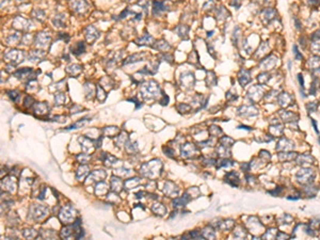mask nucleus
Returning <instances> with one entry per match:
<instances>
[{"mask_svg": "<svg viewBox=\"0 0 320 240\" xmlns=\"http://www.w3.org/2000/svg\"><path fill=\"white\" fill-rule=\"evenodd\" d=\"M162 169V163L159 159H154L148 162H145L140 168V173L144 177H147L150 179H154L160 175Z\"/></svg>", "mask_w": 320, "mask_h": 240, "instance_id": "1", "label": "nucleus"}, {"mask_svg": "<svg viewBox=\"0 0 320 240\" xmlns=\"http://www.w3.org/2000/svg\"><path fill=\"white\" fill-rule=\"evenodd\" d=\"M160 89L159 85L156 81L154 80H150V81H147L143 83L140 88V93L142 95V97L144 99L148 100V99H154L156 97L159 95Z\"/></svg>", "mask_w": 320, "mask_h": 240, "instance_id": "2", "label": "nucleus"}, {"mask_svg": "<svg viewBox=\"0 0 320 240\" xmlns=\"http://www.w3.org/2000/svg\"><path fill=\"white\" fill-rule=\"evenodd\" d=\"M29 216L34 221H41L48 216V208L43 205H32L29 209Z\"/></svg>", "mask_w": 320, "mask_h": 240, "instance_id": "3", "label": "nucleus"}, {"mask_svg": "<svg viewBox=\"0 0 320 240\" xmlns=\"http://www.w3.org/2000/svg\"><path fill=\"white\" fill-rule=\"evenodd\" d=\"M59 219L65 224H69L75 219V209L71 205H66L62 207V209L59 212Z\"/></svg>", "mask_w": 320, "mask_h": 240, "instance_id": "4", "label": "nucleus"}, {"mask_svg": "<svg viewBox=\"0 0 320 240\" xmlns=\"http://www.w3.org/2000/svg\"><path fill=\"white\" fill-rule=\"evenodd\" d=\"M78 141L79 143H80V146H81V151L86 154L92 153L96 148V144H95L96 141L92 140V139H89L82 135V137H79Z\"/></svg>", "mask_w": 320, "mask_h": 240, "instance_id": "5", "label": "nucleus"}, {"mask_svg": "<svg viewBox=\"0 0 320 240\" xmlns=\"http://www.w3.org/2000/svg\"><path fill=\"white\" fill-rule=\"evenodd\" d=\"M23 58H24V54L21 50H13L12 49V50H10L9 52H7L4 54V59L8 62H11L12 65L13 64L16 65V64L21 63L23 61Z\"/></svg>", "mask_w": 320, "mask_h": 240, "instance_id": "6", "label": "nucleus"}, {"mask_svg": "<svg viewBox=\"0 0 320 240\" xmlns=\"http://www.w3.org/2000/svg\"><path fill=\"white\" fill-rule=\"evenodd\" d=\"M31 26H32L31 21L27 18L21 17V16H17L13 21V27L18 29V30H29L31 28Z\"/></svg>", "mask_w": 320, "mask_h": 240, "instance_id": "7", "label": "nucleus"}, {"mask_svg": "<svg viewBox=\"0 0 320 240\" xmlns=\"http://www.w3.org/2000/svg\"><path fill=\"white\" fill-rule=\"evenodd\" d=\"M163 192H164L165 195H168V197H176L178 195L179 189H178V187L176 186L173 181L168 180V181H165L164 188H163Z\"/></svg>", "mask_w": 320, "mask_h": 240, "instance_id": "8", "label": "nucleus"}, {"mask_svg": "<svg viewBox=\"0 0 320 240\" xmlns=\"http://www.w3.org/2000/svg\"><path fill=\"white\" fill-rule=\"evenodd\" d=\"M49 42H50V35H48L45 32H40L36 34L34 43H35V46L40 47V48H45L48 46Z\"/></svg>", "mask_w": 320, "mask_h": 240, "instance_id": "9", "label": "nucleus"}, {"mask_svg": "<svg viewBox=\"0 0 320 240\" xmlns=\"http://www.w3.org/2000/svg\"><path fill=\"white\" fill-rule=\"evenodd\" d=\"M84 35H86V41L89 43H93L99 38V32L95 27L93 26H88L86 29H84Z\"/></svg>", "mask_w": 320, "mask_h": 240, "instance_id": "10", "label": "nucleus"}, {"mask_svg": "<svg viewBox=\"0 0 320 240\" xmlns=\"http://www.w3.org/2000/svg\"><path fill=\"white\" fill-rule=\"evenodd\" d=\"M1 185H2L9 192H11V193L15 192L16 188H17V183H16L15 178L12 176H8V177H5V178H3L2 181H1Z\"/></svg>", "mask_w": 320, "mask_h": 240, "instance_id": "11", "label": "nucleus"}, {"mask_svg": "<svg viewBox=\"0 0 320 240\" xmlns=\"http://www.w3.org/2000/svg\"><path fill=\"white\" fill-rule=\"evenodd\" d=\"M32 111L35 115L43 116L48 112V105H46L45 102H34L32 106Z\"/></svg>", "mask_w": 320, "mask_h": 240, "instance_id": "12", "label": "nucleus"}, {"mask_svg": "<svg viewBox=\"0 0 320 240\" xmlns=\"http://www.w3.org/2000/svg\"><path fill=\"white\" fill-rule=\"evenodd\" d=\"M181 83L183 87L190 88L194 84V75L192 73H183L181 76Z\"/></svg>", "mask_w": 320, "mask_h": 240, "instance_id": "13", "label": "nucleus"}, {"mask_svg": "<svg viewBox=\"0 0 320 240\" xmlns=\"http://www.w3.org/2000/svg\"><path fill=\"white\" fill-rule=\"evenodd\" d=\"M106 177H107L106 171H104V170H95V171H93L90 174L88 179L90 181H97V183H99V181H104V179Z\"/></svg>", "mask_w": 320, "mask_h": 240, "instance_id": "14", "label": "nucleus"}, {"mask_svg": "<svg viewBox=\"0 0 320 240\" xmlns=\"http://www.w3.org/2000/svg\"><path fill=\"white\" fill-rule=\"evenodd\" d=\"M168 10V7L165 5V3L163 1H153V15L158 16L160 15L162 12Z\"/></svg>", "mask_w": 320, "mask_h": 240, "instance_id": "15", "label": "nucleus"}, {"mask_svg": "<svg viewBox=\"0 0 320 240\" xmlns=\"http://www.w3.org/2000/svg\"><path fill=\"white\" fill-rule=\"evenodd\" d=\"M71 7L76 13H83L86 10L88 4L84 0H72Z\"/></svg>", "mask_w": 320, "mask_h": 240, "instance_id": "16", "label": "nucleus"}, {"mask_svg": "<svg viewBox=\"0 0 320 240\" xmlns=\"http://www.w3.org/2000/svg\"><path fill=\"white\" fill-rule=\"evenodd\" d=\"M190 195H189L187 192H185V194H184L183 197H175V199L173 200V206L174 207H181V206H186V204L187 203L190 202Z\"/></svg>", "mask_w": 320, "mask_h": 240, "instance_id": "17", "label": "nucleus"}, {"mask_svg": "<svg viewBox=\"0 0 320 240\" xmlns=\"http://www.w3.org/2000/svg\"><path fill=\"white\" fill-rule=\"evenodd\" d=\"M181 157H185V158H189L195 153V146L193 145L191 143H186L185 145L181 146Z\"/></svg>", "mask_w": 320, "mask_h": 240, "instance_id": "18", "label": "nucleus"}, {"mask_svg": "<svg viewBox=\"0 0 320 240\" xmlns=\"http://www.w3.org/2000/svg\"><path fill=\"white\" fill-rule=\"evenodd\" d=\"M110 186H111V190L114 192H119L122 191V188L124 187V181L122 179L119 178L117 176H113L111 178V183H110Z\"/></svg>", "mask_w": 320, "mask_h": 240, "instance_id": "19", "label": "nucleus"}, {"mask_svg": "<svg viewBox=\"0 0 320 240\" xmlns=\"http://www.w3.org/2000/svg\"><path fill=\"white\" fill-rule=\"evenodd\" d=\"M95 194L97 197H106L108 194V186H107V184H105L104 181L97 183L96 187H95Z\"/></svg>", "mask_w": 320, "mask_h": 240, "instance_id": "20", "label": "nucleus"}, {"mask_svg": "<svg viewBox=\"0 0 320 240\" xmlns=\"http://www.w3.org/2000/svg\"><path fill=\"white\" fill-rule=\"evenodd\" d=\"M86 51V45L83 42H77L75 45H73L71 48V52L75 56H80Z\"/></svg>", "mask_w": 320, "mask_h": 240, "instance_id": "21", "label": "nucleus"}, {"mask_svg": "<svg viewBox=\"0 0 320 240\" xmlns=\"http://www.w3.org/2000/svg\"><path fill=\"white\" fill-rule=\"evenodd\" d=\"M100 159H102V162H104L107 166H113L117 161V159L115 158V157H113L112 155H110V154H108V153H102Z\"/></svg>", "mask_w": 320, "mask_h": 240, "instance_id": "22", "label": "nucleus"}, {"mask_svg": "<svg viewBox=\"0 0 320 240\" xmlns=\"http://www.w3.org/2000/svg\"><path fill=\"white\" fill-rule=\"evenodd\" d=\"M152 210L154 213H156V215L160 216V217H162V216H164L167 212H168V209H167V207L163 206L162 204H160V203H155V204L153 205L152 206Z\"/></svg>", "mask_w": 320, "mask_h": 240, "instance_id": "23", "label": "nucleus"}, {"mask_svg": "<svg viewBox=\"0 0 320 240\" xmlns=\"http://www.w3.org/2000/svg\"><path fill=\"white\" fill-rule=\"evenodd\" d=\"M136 44L138 45H153L154 44V38L153 36H150L148 33H145L142 38L136 40Z\"/></svg>", "mask_w": 320, "mask_h": 240, "instance_id": "24", "label": "nucleus"}, {"mask_svg": "<svg viewBox=\"0 0 320 240\" xmlns=\"http://www.w3.org/2000/svg\"><path fill=\"white\" fill-rule=\"evenodd\" d=\"M140 184H141V178L135 177V178L126 179V180L124 181V187L126 188V189H133V188L139 186Z\"/></svg>", "mask_w": 320, "mask_h": 240, "instance_id": "25", "label": "nucleus"}, {"mask_svg": "<svg viewBox=\"0 0 320 240\" xmlns=\"http://www.w3.org/2000/svg\"><path fill=\"white\" fill-rule=\"evenodd\" d=\"M144 56H145L144 54H132V56L126 58V59L123 61V64H124V65H126V64L136 63V62L143 61V57H144Z\"/></svg>", "mask_w": 320, "mask_h": 240, "instance_id": "26", "label": "nucleus"}, {"mask_svg": "<svg viewBox=\"0 0 320 240\" xmlns=\"http://www.w3.org/2000/svg\"><path fill=\"white\" fill-rule=\"evenodd\" d=\"M127 141H128L127 133H122L121 135H119L117 137H115L114 143H115V145H116L117 147H122V146H124V145H126V144H127Z\"/></svg>", "mask_w": 320, "mask_h": 240, "instance_id": "27", "label": "nucleus"}, {"mask_svg": "<svg viewBox=\"0 0 320 240\" xmlns=\"http://www.w3.org/2000/svg\"><path fill=\"white\" fill-rule=\"evenodd\" d=\"M81 71H82V66L81 65H78V64L69 65V66H67V68H66V72L73 77L78 76V75L81 73Z\"/></svg>", "mask_w": 320, "mask_h": 240, "instance_id": "28", "label": "nucleus"}, {"mask_svg": "<svg viewBox=\"0 0 320 240\" xmlns=\"http://www.w3.org/2000/svg\"><path fill=\"white\" fill-rule=\"evenodd\" d=\"M89 174V166H79L78 170L76 171V178L78 180H81Z\"/></svg>", "mask_w": 320, "mask_h": 240, "instance_id": "29", "label": "nucleus"}, {"mask_svg": "<svg viewBox=\"0 0 320 240\" xmlns=\"http://www.w3.org/2000/svg\"><path fill=\"white\" fill-rule=\"evenodd\" d=\"M174 31H175L176 33L178 34V36H181V38H188L189 28L187 27V26L179 25V26H177V27H176Z\"/></svg>", "mask_w": 320, "mask_h": 240, "instance_id": "30", "label": "nucleus"}, {"mask_svg": "<svg viewBox=\"0 0 320 240\" xmlns=\"http://www.w3.org/2000/svg\"><path fill=\"white\" fill-rule=\"evenodd\" d=\"M102 133H104V135H106V137L112 138V137H115V135L119 133V128L115 127V126L105 127L104 129H102Z\"/></svg>", "mask_w": 320, "mask_h": 240, "instance_id": "31", "label": "nucleus"}, {"mask_svg": "<svg viewBox=\"0 0 320 240\" xmlns=\"http://www.w3.org/2000/svg\"><path fill=\"white\" fill-rule=\"evenodd\" d=\"M43 57H44V52H43V51L33 50V51H30V52H29L28 59H29V61L35 62V61H38L40 59H42Z\"/></svg>", "mask_w": 320, "mask_h": 240, "instance_id": "32", "label": "nucleus"}, {"mask_svg": "<svg viewBox=\"0 0 320 240\" xmlns=\"http://www.w3.org/2000/svg\"><path fill=\"white\" fill-rule=\"evenodd\" d=\"M91 121V119H88V118H83L82 120L78 121V122H76L75 124H73V125L69 126L67 128H65L66 130H72V129H77V128H80L82 127V126H84L88 122H90Z\"/></svg>", "mask_w": 320, "mask_h": 240, "instance_id": "33", "label": "nucleus"}, {"mask_svg": "<svg viewBox=\"0 0 320 240\" xmlns=\"http://www.w3.org/2000/svg\"><path fill=\"white\" fill-rule=\"evenodd\" d=\"M64 19H65V15L64 14H58V15L52 18V23L57 27H65Z\"/></svg>", "mask_w": 320, "mask_h": 240, "instance_id": "34", "label": "nucleus"}, {"mask_svg": "<svg viewBox=\"0 0 320 240\" xmlns=\"http://www.w3.org/2000/svg\"><path fill=\"white\" fill-rule=\"evenodd\" d=\"M32 72V69L31 68H28V67H26V68H23V69H19V71H17V72L14 73V76L17 77L18 79H21V78H25V77H28L29 74Z\"/></svg>", "mask_w": 320, "mask_h": 240, "instance_id": "35", "label": "nucleus"}, {"mask_svg": "<svg viewBox=\"0 0 320 240\" xmlns=\"http://www.w3.org/2000/svg\"><path fill=\"white\" fill-rule=\"evenodd\" d=\"M154 47H155L156 49H158V50H160V51H167V50H169V49H170V45L168 44V42H165V41L157 42V43H155Z\"/></svg>", "mask_w": 320, "mask_h": 240, "instance_id": "36", "label": "nucleus"}, {"mask_svg": "<svg viewBox=\"0 0 320 240\" xmlns=\"http://www.w3.org/2000/svg\"><path fill=\"white\" fill-rule=\"evenodd\" d=\"M65 102V94L64 93H56L55 94V104L57 106L63 105Z\"/></svg>", "mask_w": 320, "mask_h": 240, "instance_id": "37", "label": "nucleus"}, {"mask_svg": "<svg viewBox=\"0 0 320 240\" xmlns=\"http://www.w3.org/2000/svg\"><path fill=\"white\" fill-rule=\"evenodd\" d=\"M96 90H97V99H98L99 102H105V100H106V98H107V94H106V92L104 91V89H102L100 85H97Z\"/></svg>", "mask_w": 320, "mask_h": 240, "instance_id": "38", "label": "nucleus"}, {"mask_svg": "<svg viewBox=\"0 0 320 240\" xmlns=\"http://www.w3.org/2000/svg\"><path fill=\"white\" fill-rule=\"evenodd\" d=\"M32 16L35 17L36 19H38L40 21H43L44 18H45V13H44V11L40 10V9H35V10H33Z\"/></svg>", "mask_w": 320, "mask_h": 240, "instance_id": "39", "label": "nucleus"}, {"mask_svg": "<svg viewBox=\"0 0 320 240\" xmlns=\"http://www.w3.org/2000/svg\"><path fill=\"white\" fill-rule=\"evenodd\" d=\"M76 158H77V160L80 162V163L84 164V163H88V162H89L90 159H91V157L89 156V154L83 153V154H79V155H77Z\"/></svg>", "mask_w": 320, "mask_h": 240, "instance_id": "40", "label": "nucleus"}, {"mask_svg": "<svg viewBox=\"0 0 320 240\" xmlns=\"http://www.w3.org/2000/svg\"><path fill=\"white\" fill-rule=\"evenodd\" d=\"M23 235L25 238H30V239H32V238H35L36 236H38V232H35L34 230H25L23 232Z\"/></svg>", "mask_w": 320, "mask_h": 240, "instance_id": "41", "label": "nucleus"}, {"mask_svg": "<svg viewBox=\"0 0 320 240\" xmlns=\"http://www.w3.org/2000/svg\"><path fill=\"white\" fill-rule=\"evenodd\" d=\"M125 146H126V151L130 154L136 153V152H138V149H139L137 143H127Z\"/></svg>", "mask_w": 320, "mask_h": 240, "instance_id": "42", "label": "nucleus"}, {"mask_svg": "<svg viewBox=\"0 0 320 240\" xmlns=\"http://www.w3.org/2000/svg\"><path fill=\"white\" fill-rule=\"evenodd\" d=\"M7 93H8L9 97H10L13 102H17V99L19 98V94H18L16 91H12V90H10V91H7Z\"/></svg>", "mask_w": 320, "mask_h": 240, "instance_id": "43", "label": "nucleus"}, {"mask_svg": "<svg viewBox=\"0 0 320 240\" xmlns=\"http://www.w3.org/2000/svg\"><path fill=\"white\" fill-rule=\"evenodd\" d=\"M177 110H178V111H179L181 113L188 112L189 110H190V106H189V105H186V104H179V105L177 106Z\"/></svg>", "mask_w": 320, "mask_h": 240, "instance_id": "44", "label": "nucleus"}, {"mask_svg": "<svg viewBox=\"0 0 320 240\" xmlns=\"http://www.w3.org/2000/svg\"><path fill=\"white\" fill-rule=\"evenodd\" d=\"M19 40V35H18L17 33L15 34H12V35H10L8 38H7V42H8V44H12V43H16V42Z\"/></svg>", "mask_w": 320, "mask_h": 240, "instance_id": "45", "label": "nucleus"}, {"mask_svg": "<svg viewBox=\"0 0 320 240\" xmlns=\"http://www.w3.org/2000/svg\"><path fill=\"white\" fill-rule=\"evenodd\" d=\"M163 152H164L165 155H167V156H169V157H174V155H175V151H174L173 148L169 147V146H167V147H163Z\"/></svg>", "mask_w": 320, "mask_h": 240, "instance_id": "46", "label": "nucleus"}, {"mask_svg": "<svg viewBox=\"0 0 320 240\" xmlns=\"http://www.w3.org/2000/svg\"><path fill=\"white\" fill-rule=\"evenodd\" d=\"M159 102L162 106H165V105H168V104H169V97L167 96V95H165L163 92H162V98L159 100Z\"/></svg>", "mask_w": 320, "mask_h": 240, "instance_id": "47", "label": "nucleus"}, {"mask_svg": "<svg viewBox=\"0 0 320 240\" xmlns=\"http://www.w3.org/2000/svg\"><path fill=\"white\" fill-rule=\"evenodd\" d=\"M71 110H72L71 111L72 113H78L82 110V107L81 106H78V105H74V107H72Z\"/></svg>", "mask_w": 320, "mask_h": 240, "instance_id": "48", "label": "nucleus"}, {"mask_svg": "<svg viewBox=\"0 0 320 240\" xmlns=\"http://www.w3.org/2000/svg\"><path fill=\"white\" fill-rule=\"evenodd\" d=\"M59 40H65V42H69V35H67L66 33H59Z\"/></svg>", "mask_w": 320, "mask_h": 240, "instance_id": "49", "label": "nucleus"}, {"mask_svg": "<svg viewBox=\"0 0 320 240\" xmlns=\"http://www.w3.org/2000/svg\"><path fill=\"white\" fill-rule=\"evenodd\" d=\"M31 40H32V38H31L30 34H25V35H24V38H23V42L25 44H29L31 42Z\"/></svg>", "mask_w": 320, "mask_h": 240, "instance_id": "50", "label": "nucleus"}, {"mask_svg": "<svg viewBox=\"0 0 320 240\" xmlns=\"http://www.w3.org/2000/svg\"><path fill=\"white\" fill-rule=\"evenodd\" d=\"M45 191H46V188H45V187H43V188H42V191H41V193H40V194H38V199H40V200H43L44 199V195H45Z\"/></svg>", "mask_w": 320, "mask_h": 240, "instance_id": "51", "label": "nucleus"}, {"mask_svg": "<svg viewBox=\"0 0 320 240\" xmlns=\"http://www.w3.org/2000/svg\"><path fill=\"white\" fill-rule=\"evenodd\" d=\"M128 100H130V102H135L136 105H137V109H138V108H140V107H141V106H142V104H140V102H139V100H137V99H136V98H129V99H128Z\"/></svg>", "mask_w": 320, "mask_h": 240, "instance_id": "52", "label": "nucleus"}, {"mask_svg": "<svg viewBox=\"0 0 320 240\" xmlns=\"http://www.w3.org/2000/svg\"><path fill=\"white\" fill-rule=\"evenodd\" d=\"M298 77H299L300 84H301V85H302V87H303V79H302V75H301V74H299V75H298Z\"/></svg>", "mask_w": 320, "mask_h": 240, "instance_id": "53", "label": "nucleus"}, {"mask_svg": "<svg viewBox=\"0 0 320 240\" xmlns=\"http://www.w3.org/2000/svg\"><path fill=\"white\" fill-rule=\"evenodd\" d=\"M127 1H131V0H127Z\"/></svg>", "mask_w": 320, "mask_h": 240, "instance_id": "54", "label": "nucleus"}]
</instances>
